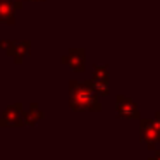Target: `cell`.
Returning <instances> with one entry per match:
<instances>
[{"label": "cell", "instance_id": "6da1fadb", "mask_svg": "<svg viewBox=\"0 0 160 160\" xmlns=\"http://www.w3.org/2000/svg\"><path fill=\"white\" fill-rule=\"evenodd\" d=\"M95 102L93 90L86 83H71V105L76 108H86Z\"/></svg>", "mask_w": 160, "mask_h": 160}, {"label": "cell", "instance_id": "7a4b0ae2", "mask_svg": "<svg viewBox=\"0 0 160 160\" xmlns=\"http://www.w3.org/2000/svg\"><path fill=\"white\" fill-rule=\"evenodd\" d=\"M0 47L7 50L9 55H12L16 60L21 62V59L29 50V42H0Z\"/></svg>", "mask_w": 160, "mask_h": 160}, {"label": "cell", "instance_id": "3957f363", "mask_svg": "<svg viewBox=\"0 0 160 160\" xmlns=\"http://www.w3.org/2000/svg\"><path fill=\"white\" fill-rule=\"evenodd\" d=\"M64 64H69L72 69L76 71H83L84 69V52L81 48H74L67 53L66 57L62 59Z\"/></svg>", "mask_w": 160, "mask_h": 160}, {"label": "cell", "instance_id": "277c9868", "mask_svg": "<svg viewBox=\"0 0 160 160\" xmlns=\"http://www.w3.org/2000/svg\"><path fill=\"white\" fill-rule=\"evenodd\" d=\"M14 11H16V7L11 0H0V22L14 24V21H16Z\"/></svg>", "mask_w": 160, "mask_h": 160}, {"label": "cell", "instance_id": "5b68a950", "mask_svg": "<svg viewBox=\"0 0 160 160\" xmlns=\"http://www.w3.org/2000/svg\"><path fill=\"white\" fill-rule=\"evenodd\" d=\"M12 4H14V7H18V9H22V5H24V2L26 0H11Z\"/></svg>", "mask_w": 160, "mask_h": 160}, {"label": "cell", "instance_id": "8992f818", "mask_svg": "<svg viewBox=\"0 0 160 160\" xmlns=\"http://www.w3.org/2000/svg\"><path fill=\"white\" fill-rule=\"evenodd\" d=\"M33 2H42V0H33Z\"/></svg>", "mask_w": 160, "mask_h": 160}]
</instances>
